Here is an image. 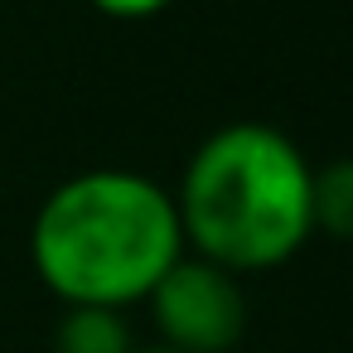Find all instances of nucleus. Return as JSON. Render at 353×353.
<instances>
[{
  "mask_svg": "<svg viewBox=\"0 0 353 353\" xmlns=\"http://www.w3.org/2000/svg\"><path fill=\"white\" fill-rule=\"evenodd\" d=\"M34 266L68 305L121 310L145 300L184 252L174 199L131 170H88L59 184L30 232Z\"/></svg>",
  "mask_w": 353,
  "mask_h": 353,
  "instance_id": "1",
  "label": "nucleus"
},
{
  "mask_svg": "<svg viewBox=\"0 0 353 353\" xmlns=\"http://www.w3.org/2000/svg\"><path fill=\"white\" fill-rule=\"evenodd\" d=\"M314 170L290 136L261 121L213 131L179 184V228L223 271H271L300 252L314 228Z\"/></svg>",
  "mask_w": 353,
  "mask_h": 353,
  "instance_id": "2",
  "label": "nucleus"
},
{
  "mask_svg": "<svg viewBox=\"0 0 353 353\" xmlns=\"http://www.w3.org/2000/svg\"><path fill=\"white\" fill-rule=\"evenodd\" d=\"M145 300L155 310L165 348H174V353H228L247 329V300H242L232 271H223L213 261L179 256Z\"/></svg>",
  "mask_w": 353,
  "mask_h": 353,
  "instance_id": "3",
  "label": "nucleus"
},
{
  "mask_svg": "<svg viewBox=\"0 0 353 353\" xmlns=\"http://www.w3.org/2000/svg\"><path fill=\"white\" fill-rule=\"evenodd\" d=\"M59 353H136L121 310L102 305H68L59 324Z\"/></svg>",
  "mask_w": 353,
  "mask_h": 353,
  "instance_id": "4",
  "label": "nucleus"
},
{
  "mask_svg": "<svg viewBox=\"0 0 353 353\" xmlns=\"http://www.w3.org/2000/svg\"><path fill=\"white\" fill-rule=\"evenodd\" d=\"M310 213L314 228L353 242V160H334L310 179Z\"/></svg>",
  "mask_w": 353,
  "mask_h": 353,
  "instance_id": "5",
  "label": "nucleus"
},
{
  "mask_svg": "<svg viewBox=\"0 0 353 353\" xmlns=\"http://www.w3.org/2000/svg\"><path fill=\"white\" fill-rule=\"evenodd\" d=\"M92 6L107 10V15H117V20H145V15L165 10L170 0H92Z\"/></svg>",
  "mask_w": 353,
  "mask_h": 353,
  "instance_id": "6",
  "label": "nucleus"
},
{
  "mask_svg": "<svg viewBox=\"0 0 353 353\" xmlns=\"http://www.w3.org/2000/svg\"><path fill=\"white\" fill-rule=\"evenodd\" d=\"M141 353H174V348H141Z\"/></svg>",
  "mask_w": 353,
  "mask_h": 353,
  "instance_id": "7",
  "label": "nucleus"
}]
</instances>
